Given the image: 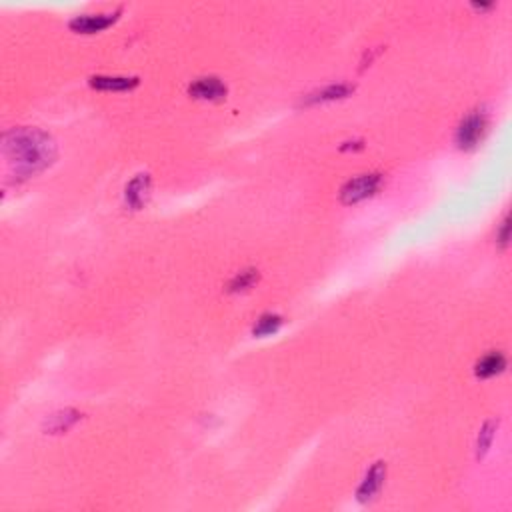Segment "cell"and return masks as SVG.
Here are the masks:
<instances>
[{
	"instance_id": "obj_1",
	"label": "cell",
	"mask_w": 512,
	"mask_h": 512,
	"mask_svg": "<svg viewBox=\"0 0 512 512\" xmlns=\"http://www.w3.org/2000/svg\"><path fill=\"white\" fill-rule=\"evenodd\" d=\"M4 155L18 177H33L55 162L56 145L38 128H14L4 134Z\"/></svg>"
},
{
	"instance_id": "obj_2",
	"label": "cell",
	"mask_w": 512,
	"mask_h": 512,
	"mask_svg": "<svg viewBox=\"0 0 512 512\" xmlns=\"http://www.w3.org/2000/svg\"><path fill=\"white\" fill-rule=\"evenodd\" d=\"M486 126H489V118L482 111H474L468 114L462 123L458 124L457 128V145L462 150H470L479 145L482 140V136L486 133Z\"/></svg>"
},
{
	"instance_id": "obj_3",
	"label": "cell",
	"mask_w": 512,
	"mask_h": 512,
	"mask_svg": "<svg viewBox=\"0 0 512 512\" xmlns=\"http://www.w3.org/2000/svg\"><path fill=\"white\" fill-rule=\"evenodd\" d=\"M382 184L380 174H360L357 179L348 180L343 190H340V199L345 204H357L360 201H367L372 194H377Z\"/></svg>"
},
{
	"instance_id": "obj_4",
	"label": "cell",
	"mask_w": 512,
	"mask_h": 512,
	"mask_svg": "<svg viewBox=\"0 0 512 512\" xmlns=\"http://www.w3.org/2000/svg\"><path fill=\"white\" fill-rule=\"evenodd\" d=\"M189 92L190 96H194L199 101H223L226 96V84L216 77L196 78L190 84Z\"/></svg>"
},
{
	"instance_id": "obj_5",
	"label": "cell",
	"mask_w": 512,
	"mask_h": 512,
	"mask_svg": "<svg viewBox=\"0 0 512 512\" xmlns=\"http://www.w3.org/2000/svg\"><path fill=\"white\" fill-rule=\"evenodd\" d=\"M116 18H118V11L108 12V14H82L70 21V28L74 33L94 34L108 28L111 24L116 23Z\"/></svg>"
},
{
	"instance_id": "obj_6",
	"label": "cell",
	"mask_w": 512,
	"mask_h": 512,
	"mask_svg": "<svg viewBox=\"0 0 512 512\" xmlns=\"http://www.w3.org/2000/svg\"><path fill=\"white\" fill-rule=\"evenodd\" d=\"M384 479H386V464H384V462H377L374 467L368 470V474L364 477V480L360 482V486H358L357 490L358 501L360 502L372 501V499L380 492V489H382Z\"/></svg>"
},
{
	"instance_id": "obj_7",
	"label": "cell",
	"mask_w": 512,
	"mask_h": 512,
	"mask_svg": "<svg viewBox=\"0 0 512 512\" xmlns=\"http://www.w3.org/2000/svg\"><path fill=\"white\" fill-rule=\"evenodd\" d=\"M148 196H150V177L148 174H138L136 179L128 182L124 199H126V204L130 208H134V211L143 208L148 201Z\"/></svg>"
},
{
	"instance_id": "obj_8",
	"label": "cell",
	"mask_w": 512,
	"mask_h": 512,
	"mask_svg": "<svg viewBox=\"0 0 512 512\" xmlns=\"http://www.w3.org/2000/svg\"><path fill=\"white\" fill-rule=\"evenodd\" d=\"M90 84L99 90H112V92H126L138 87V78L128 77H92Z\"/></svg>"
},
{
	"instance_id": "obj_9",
	"label": "cell",
	"mask_w": 512,
	"mask_h": 512,
	"mask_svg": "<svg viewBox=\"0 0 512 512\" xmlns=\"http://www.w3.org/2000/svg\"><path fill=\"white\" fill-rule=\"evenodd\" d=\"M504 368H506V358H504V355H502V352H490V355L482 357L479 362H477L474 372H477L479 379H490V377L501 374Z\"/></svg>"
},
{
	"instance_id": "obj_10",
	"label": "cell",
	"mask_w": 512,
	"mask_h": 512,
	"mask_svg": "<svg viewBox=\"0 0 512 512\" xmlns=\"http://www.w3.org/2000/svg\"><path fill=\"white\" fill-rule=\"evenodd\" d=\"M350 84H330V87H324V89L316 90L308 94L304 99V104H316V102H328V101H338V99H346L350 92H352Z\"/></svg>"
},
{
	"instance_id": "obj_11",
	"label": "cell",
	"mask_w": 512,
	"mask_h": 512,
	"mask_svg": "<svg viewBox=\"0 0 512 512\" xmlns=\"http://www.w3.org/2000/svg\"><path fill=\"white\" fill-rule=\"evenodd\" d=\"M80 421V414L77 411H62L56 412L52 416H48L46 421V430L52 433V435H58V433H67L70 426Z\"/></svg>"
},
{
	"instance_id": "obj_12",
	"label": "cell",
	"mask_w": 512,
	"mask_h": 512,
	"mask_svg": "<svg viewBox=\"0 0 512 512\" xmlns=\"http://www.w3.org/2000/svg\"><path fill=\"white\" fill-rule=\"evenodd\" d=\"M280 324H282V318H280L279 314H265L255 324V336H260V338L262 336H270V334H274L279 330Z\"/></svg>"
},
{
	"instance_id": "obj_13",
	"label": "cell",
	"mask_w": 512,
	"mask_h": 512,
	"mask_svg": "<svg viewBox=\"0 0 512 512\" xmlns=\"http://www.w3.org/2000/svg\"><path fill=\"white\" fill-rule=\"evenodd\" d=\"M258 280V272L256 270H243L240 274H236L233 279V282L228 284V290L230 292H243V290H248L250 286H255V282Z\"/></svg>"
},
{
	"instance_id": "obj_14",
	"label": "cell",
	"mask_w": 512,
	"mask_h": 512,
	"mask_svg": "<svg viewBox=\"0 0 512 512\" xmlns=\"http://www.w3.org/2000/svg\"><path fill=\"white\" fill-rule=\"evenodd\" d=\"M494 423H486L482 426V430H480L479 435V445H477V452H479V457H484L486 455V450L490 448L492 445V438H494Z\"/></svg>"
},
{
	"instance_id": "obj_15",
	"label": "cell",
	"mask_w": 512,
	"mask_h": 512,
	"mask_svg": "<svg viewBox=\"0 0 512 512\" xmlns=\"http://www.w3.org/2000/svg\"><path fill=\"white\" fill-rule=\"evenodd\" d=\"M496 238H499V243H501L504 248L508 246V240H511V218H508V216H506L504 223L501 224V230L496 233Z\"/></svg>"
}]
</instances>
